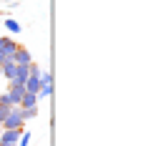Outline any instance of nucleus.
Returning a JSON list of instances; mask_svg holds the SVG:
<instances>
[{
	"instance_id": "nucleus-1",
	"label": "nucleus",
	"mask_w": 146,
	"mask_h": 146,
	"mask_svg": "<svg viewBox=\"0 0 146 146\" xmlns=\"http://www.w3.org/2000/svg\"><path fill=\"white\" fill-rule=\"evenodd\" d=\"M0 126H3V129H23V126H25V121H23V108H20V106H13L10 113L5 116V121H3Z\"/></svg>"
},
{
	"instance_id": "nucleus-2",
	"label": "nucleus",
	"mask_w": 146,
	"mask_h": 146,
	"mask_svg": "<svg viewBox=\"0 0 146 146\" xmlns=\"http://www.w3.org/2000/svg\"><path fill=\"white\" fill-rule=\"evenodd\" d=\"M15 66H30L33 63V56H30L28 48H23V45H18V50L13 53V58H10Z\"/></svg>"
},
{
	"instance_id": "nucleus-3",
	"label": "nucleus",
	"mask_w": 146,
	"mask_h": 146,
	"mask_svg": "<svg viewBox=\"0 0 146 146\" xmlns=\"http://www.w3.org/2000/svg\"><path fill=\"white\" fill-rule=\"evenodd\" d=\"M5 93H8L10 106H18V103H20V98H23V93H25V86H20V83H10V88H8Z\"/></svg>"
},
{
	"instance_id": "nucleus-4",
	"label": "nucleus",
	"mask_w": 146,
	"mask_h": 146,
	"mask_svg": "<svg viewBox=\"0 0 146 146\" xmlns=\"http://www.w3.org/2000/svg\"><path fill=\"white\" fill-rule=\"evenodd\" d=\"M25 81H28V66H15V73H13V81L10 83L25 86Z\"/></svg>"
},
{
	"instance_id": "nucleus-5",
	"label": "nucleus",
	"mask_w": 146,
	"mask_h": 146,
	"mask_svg": "<svg viewBox=\"0 0 146 146\" xmlns=\"http://www.w3.org/2000/svg\"><path fill=\"white\" fill-rule=\"evenodd\" d=\"M15 50H18V43H15V40H10V38H3V48H0V53H3L8 60H10Z\"/></svg>"
},
{
	"instance_id": "nucleus-6",
	"label": "nucleus",
	"mask_w": 146,
	"mask_h": 146,
	"mask_svg": "<svg viewBox=\"0 0 146 146\" xmlns=\"http://www.w3.org/2000/svg\"><path fill=\"white\" fill-rule=\"evenodd\" d=\"M20 108H33V106H38V96L35 93H23V98L18 103Z\"/></svg>"
},
{
	"instance_id": "nucleus-7",
	"label": "nucleus",
	"mask_w": 146,
	"mask_h": 146,
	"mask_svg": "<svg viewBox=\"0 0 146 146\" xmlns=\"http://www.w3.org/2000/svg\"><path fill=\"white\" fill-rule=\"evenodd\" d=\"M0 73H3V76H5L8 81H13V73H15V63H13V60H5V63L0 66Z\"/></svg>"
},
{
	"instance_id": "nucleus-8",
	"label": "nucleus",
	"mask_w": 146,
	"mask_h": 146,
	"mask_svg": "<svg viewBox=\"0 0 146 146\" xmlns=\"http://www.w3.org/2000/svg\"><path fill=\"white\" fill-rule=\"evenodd\" d=\"M5 28L18 35V33H20V23H18V20H13V18H8V20H5Z\"/></svg>"
},
{
	"instance_id": "nucleus-9",
	"label": "nucleus",
	"mask_w": 146,
	"mask_h": 146,
	"mask_svg": "<svg viewBox=\"0 0 146 146\" xmlns=\"http://www.w3.org/2000/svg\"><path fill=\"white\" fill-rule=\"evenodd\" d=\"M38 116V106H33V108H23V121H30V118Z\"/></svg>"
},
{
	"instance_id": "nucleus-10",
	"label": "nucleus",
	"mask_w": 146,
	"mask_h": 146,
	"mask_svg": "<svg viewBox=\"0 0 146 146\" xmlns=\"http://www.w3.org/2000/svg\"><path fill=\"white\" fill-rule=\"evenodd\" d=\"M50 96V83H40V91H38V98H48Z\"/></svg>"
},
{
	"instance_id": "nucleus-11",
	"label": "nucleus",
	"mask_w": 146,
	"mask_h": 146,
	"mask_svg": "<svg viewBox=\"0 0 146 146\" xmlns=\"http://www.w3.org/2000/svg\"><path fill=\"white\" fill-rule=\"evenodd\" d=\"M28 144H30V133L23 131V133H20V139H18V146H28Z\"/></svg>"
},
{
	"instance_id": "nucleus-12",
	"label": "nucleus",
	"mask_w": 146,
	"mask_h": 146,
	"mask_svg": "<svg viewBox=\"0 0 146 146\" xmlns=\"http://www.w3.org/2000/svg\"><path fill=\"white\" fill-rule=\"evenodd\" d=\"M10 108H13V106H0V123L5 121V116H8V113H10Z\"/></svg>"
},
{
	"instance_id": "nucleus-13",
	"label": "nucleus",
	"mask_w": 146,
	"mask_h": 146,
	"mask_svg": "<svg viewBox=\"0 0 146 146\" xmlns=\"http://www.w3.org/2000/svg\"><path fill=\"white\" fill-rule=\"evenodd\" d=\"M5 60H8V58H5V56H3V53H0V66H3V63H5Z\"/></svg>"
},
{
	"instance_id": "nucleus-14",
	"label": "nucleus",
	"mask_w": 146,
	"mask_h": 146,
	"mask_svg": "<svg viewBox=\"0 0 146 146\" xmlns=\"http://www.w3.org/2000/svg\"><path fill=\"white\" fill-rule=\"evenodd\" d=\"M0 48H3V38H0Z\"/></svg>"
},
{
	"instance_id": "nucleus-15",
	"label": "nucleus",
	"mask_w": 146,
	"mask_h": 146,
	"mask_svg": "<svg viewBox=\"0 0 146 146\" xmlns=\"http://www.w3.org/2000/svg\"><path fill=\"white\" fill-rule=\"evenodd\" d=\"M0 133H3V126H0Z\"/></svg>"
}]
</instances>
